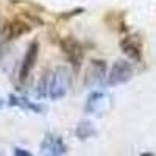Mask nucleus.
<instances>
[{"instance_id": "nucleus-8", "label": "nucleus", "mask_w": 156, "mask_h": 156, "mask_svg": "<svg viewBox=\"0 0 156 156\" xmlns=\"http://www.w3.org/2000/svg\"><path fill=\"white\" fill-rule=\"evenodd\" d=\"M37 55H39V42L33 41L28 45L27 51H25V56H23L22 64H20V70H19V81L20 83H23L28 78V75L31 73L34 64L37 61Z\"/></svg>"}, {"instance_id": "nucleus-1", "label": "nucleus", "mask_w": 156, "mask_h": 156, "mask_svg": "<svg viewBox=\"0 0 156 156\" xmlns=\"http://www.w3.org/2000/svg\"><path fill=\"white\" fill-rule=\"evenodd\" d=\"M70 87H72V75L69 69L59 66L42 75L36 87V97L59 100L67 95Z\"/></svg>"}, {"instance_id": "nucleus-7", "label": "nucleus", "mask_w": 156, "mask_h": 156, "mask_svg": "<svg viewBox=\"0 0 156 156\" xmlns=\"http://www.w3.org/2000/svg\"><path fill=\"white\" fill-rule=\"evenodd\" d=\"M41 153L48 156H62L67 153V145L58 134L47 133L41 142Z\"/></svg>"}, {"instance_id": "nucleus-6", "label": "nucleus", "mask_w": 156, "mask_h": 156, "mask_svg": "<svg viewBox=\"0 0 156 156\" xmlns=\"http://www.w3.org/2000/svg\"><path fill=\"white\" fill-rule=\"evenodd\" d=\"M120 50L128 59H131L134 62L142 61V41L137 34H126L125 37L120 39Z\"/></svg>"}, {"instance_id": "nucleus-10", "label": "nucleus", "mask_w": 156, "mask_h": 156, "mask_svg": "<svg viewBox=\"0 0 156 156\" xmlns=\"http://www.w3.org/2000/svg\"><path fill=\"white\" fill-rule=\"evenodd\" d=\"M9 105L11 106H17V108H22V109H27V111H31V112H36V114H41L44 111V108L41 105H36V103L30 101L28 98L25 97H19V95H9Z\"/></svg>"}, {"instance_id": "nucleus-2", "label": "nucleus", "mask_w": 156, "mask_h": 156, "mask_svg": "<svg viewBox=\"0 0 156 156\" xmlns=\"http://www.w3.org/2000/svg\"><path fill=\"white\" fill-rule=\"evenodd\" d=\"M42 20H39L33 16H28V17H16L9 20L5 28H3V34L5 37L8 39V41H11V39H17L20 37L22 34H27L33 30V27H36V25H41Z\"/></svg>"}, {"instance_id": "nucleus-12", "label": "nucleus", "mask_w": 156, "mask_h": 156, "mask_svg": "<svg viewBox=\"0 0 156 156\" xmlns=\"http://www.w3.org/2000/svg\"><path fill=\"white\" fill-rule=\"evenodd\" d=\"M12 153H14L16 156H31V153L28 150H23V148H19V147H16L14 150H12Z\"/></svg>"}, {"instance_id": "nucleus-3", "label": "nucleus", "mask_w": 156, "mask_h": 156, "mask_svg": "<svg viewBox=\"0 0 156 156\" xmlns=\"http://www.w3.org/2000/svg\"><path fill=\"white\" fill-rule=\"evenodd\" d=\"M112 108V97L108 92H101V90H95L92 92L84 105V112L90 114V115H97L101 117L111 111Z\"/></svg>"}, {"instance_id": "nucleus-5", "label": "nucleus", "mask_w": 156, "mask_h": 156, "mask_svg": "<svg viewBox=\"0 0 156 156\" xmlns=\"http://www.w3.org/2000/svg\"><path fill=\"white\" fill-rule=\"evenodd\" d=\"M133 76V66L128 61L119 59L114 62L109 73L106 75V84L108 86H119L131 80Z\"/></svg>"}, {"instance_id": "nucleus-9", "label": "nucleus", "mask_w": 156, "mask_h": 156, "mask_svg": "<svg viewBox=\"0 0 156 156\" xmlns=\"http://www.w3.org/2000/svg\"><path fill=\"white\" fill-rule=\"evenodd\" d=\"M106 76V64L103 59H92L90 66L86 72V84L87 86H95L103 81Z\"/></svg>"}, {"instance_id": "nucleus-4", "label": "nucleus", "mask_w": 156, "mask_h": 156, "mask_svg": "<svg viewBox=\"0 0 156 156\" xmlns=\"http://www.w3.org/2000/svg\"><path fill=\"white\" fill-rule=\"evenodd\" d=\"M59 47H61L62 55L66 56V59L72 64V67L73 69H80L81 62H83V58H84V48H83V45L78 42L75 37L67 36V37L61 39Z\"/></svg>"}, {"instance_id": "nucleus-13", "label": "nucleus", "mask_w": 156, "mask_h": 156, "mask_svg": "<svg viewBox=\"0 0 156 156\" xmlns=\"http://www.w3.org/2000/svg\"><path fill=\"white\" fill-rule=\"evenodd\" d=\"M3 105H5V101H3V98H0V109L3 108Z\"/></svg>"}, {"instance_id": "nucleus-11", "label": "nucleus", "mask_w": 156, "mask_h": 156, "mask_svg": "<svg viewBox=\"0 0 156 156\" xmlns=\"http://www.w3.org/2000/svg\"><path fill=\"white\" fill-rule=\"evenodd\" d=\"M75 134H76L78 139L86 140V139H89V137L97 136V129L94 128V125L90 123V122H87V120H81L80 123L76 125V128H75Z\"/></svg>"}]
</instances>
